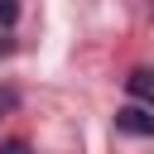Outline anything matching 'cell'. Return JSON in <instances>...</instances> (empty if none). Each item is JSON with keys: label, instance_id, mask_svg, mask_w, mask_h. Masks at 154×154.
I'll list each match as a JSON object with an SVG mask.
<instances>
[{"label": "cell", "instance_id": "obj_4", "mask_svg": "<svg viewBox=\"0 0 154 154\" xmlns=\"http://www.w3.org/2000/svg\"><path fill=\"white\" fill-rule=\"evenodd\" d=\"M0 154H34V149H29L24 140H5V144H0Z\"/></svg>", "mask_w": 154, "mask_h": 154}, {"label": "cell", "instance_id": "obj_2", "mask_svg": "<svg viewBox=\"0 0 154 154\" xmlns=\"http://www.w3.org/2000/svg\"><path fill=\"white\" fill-rule=\"evenodd\" d=\"M125 91H130L140 106H149V111H154V72H149V67H135V72L125 77Z\"/></svg>", "mask_w": 154, "mask_h": 154}, {"label": "cell", "instance_id": "obj_1", "mask_svg": "<svg viewBox=\"0 0 154 154\" xmlns=\"http://www.w3.org/2000/svg\"><path fill=\"white\" fill-rule=\"evenodd\" d=\"M116 130L120 135H135V140H149L154 135V111L149 106H120L116 111Z\"/></svg>", "mask_w": 154, "mask_h": 154}, {"label": "cell", "instance_id": "obj_3", "mask_svg": "<svg viewBox=\"0 0 154 154\" xmlns=\"http://www.w3.org/2000/svg\"><path fill=\"white\" fill-rule=\"evenodd\" d=\"M19 19V0H0V29H14Z\"/></svg>", "mask_w": 154, "mask_h": 154}]
</instances>
